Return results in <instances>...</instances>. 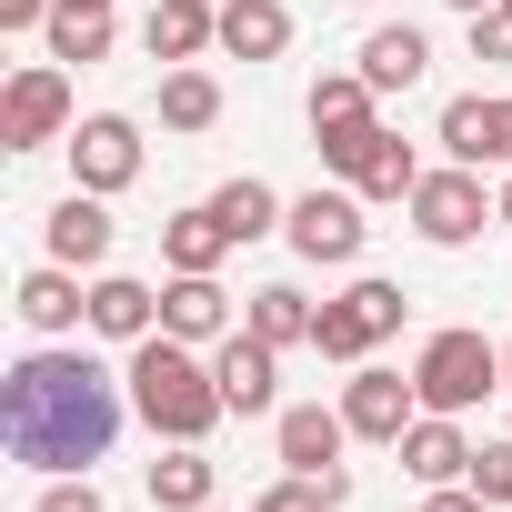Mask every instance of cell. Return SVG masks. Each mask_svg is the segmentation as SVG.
Wrapping results in <instances>:
<instances>
[{"label": "cell", "instance_id": "cell-2", "mask_svg": "<svg viewBox=\"0 0 512 512\" xmlns=\"http://www.w3.org/2000/svg\"><path fill=\"white\" fill-rule=\"evenodd\" d=\"M131 412H141L161 442H201L231 402H221V372H211L191 342L151 332V342H131Z\"/></svg>", "mask_w": 512, "mask_h": 512}, {"label": "cell", "instance_id": "cell-7", "mask_svg": "<svg viewBox=\"0 0 512 512\" xmlns=\"http://www.w3.org/2000/svg\"><path fill=\"white\" fill-rule=\"evenodd\" d=\"M322 161L362 191V201H412V181H422V161H412V141H392L382 121L372 131H352V141H322Z\"/></svg>", "mask_w": 512, "mask_h": 512}, {"label": "cell", "instance_id": "cell-11", "mask_svg": "<svg viewBox=\"0 0 512 512\" xmlns=\"http://www.w3.org/2000/svg\"><path fill=\"white\" fill-rule=\"evenodd\" d=\"M211 372H221V402L251 422V412H272V392H282V352L262 342V332H231V342H211Z\"/></svg>", "mask_w": 512, "mask_h": 512}, {"label": "cell", "instance_id": "cell-34", "mask_svg": "<svg viewBox=\"0 0 512 512\" xmlns=\"http://www.w3.org/2000/svg\"><path fill=\"white\" fill-rule=\"evenodd\" d=\"M41 11H61V0H0V31H31Z\"/></svg>", "mask_w": 512, "mask_h": 512}, {"label": "cell", "instance_id": "cell-1", "mask_svg": "<svg viewBox=\"0 0 512 512\" xmlns=\"http://www.w3.org/2000/svg\"><path fill=\"white\" fill-rule=\"evenodd\" d=\"M121 432V392L91 352H31L0 372V442L31 472H91Z\"/></svg>", "mask_w": 512, "mask_h": 512}, {"label": "cell", "instance_id": "cell-33", "mask_svg": "<svg viewBox=\"0 0 512 512\" xmlns=\"http://www.w3.org/2000/svg\"><path fill=\"white\" fill-rule=\"evenodd\" d=\"M422 512H482V492H472V482H432V492H422Z\"/></svg>", "mask_w": 512, "mask_h": 512}, {"label": "cell", "instance_id": "cell-17", "mask_svg": "<svg viewBox=\"0 0 512 512\" xmlns=\"http://www.w3.org/2000/svg\"><path fill=\"white\" fill-rule=\"evenodd\" d=\"M141 41H151V61H201L221 41V11H211V0H151Z\"/></svg>", "mask_w": 512, "mask_h": 512}, {"label": "cell", "instance_id": "cell-32", "mask_svg": "<svg viewBox=\"0 0 512 512\" xmlns=\"http://www.w3.org/2000/svg\"><path fill=\"white\" fill-rule=\"evenodd\" d=\"M31 512H101V492H91V472H51V492Z\"/></svg>", "mask_w": 512, "mask_h": 512}, {"label": "cell", "instance_id": "cell-26", "mask_svg": "<svg viewBox=\"0 0 512 512\" xmlns=\"http://www.w3.org/2000/svg\"><path fill=\"white\" fill-rule=\"evenodd\" d=\"M211 121H221V81L191 71V61H171L161 71V131H211Z\"/></svg>", "mask_w": 512, "mask_h": 512}, {"label": "cell", "instance_id": "cell-23", "mask_svg": "<svg viewBox=\"0 0 512 512\" xmlns=\"http://www.w3.org/2000/svg\"><path fill=\"white\" fill-rule=\"evenodd\" d=\"M241 332H262L272 352H292V342H312V332H322V312H312L292 282H262V292H251V312H241Z\"/></svg>", "mask_w": 512, "mask_h": 512}, {"label": "cell", "instance_id": "cell-12", "mask_svg": "<svg viewBox=\"0 0 512 512\" xmlns=\"http://www.w3.org/2000/svg\"><path fill=\"white\" fill-rule=\"evenodd\" d=\"M161 332H171V342H231V292H221V272H171V282H161Z\"/></svg>", "mask_w": 512, "mask_h": 512}, {"label": "cell", "instance_id": "cell-3", "mask_svg": "<svg viewBox=\"0 0 512 512\" xmlns=\"http://www.w3.org/2000/svg\"><path fill=\"white\" fill-rule=\"evenodd\" d=\"M412 382H422V412H472L482 392H512L502 382V342L492 332H432L422 342V362H412Z\"/></svg>", "mask_w": 512, "mask_h": 512}, {"label": "cell", "instance_id": "cell-16", "mask_svg": "<svg viewBox=\"0 0 512 512\" xmlns=\"http://www.w3.org/2000/svg\"><path fill=\"white\" fill-rule=\"evenodd\" d=\"M231 251H241V241H231V221H221L211 201H201V211H171V221H161V262H171V272H221Z\"/></svg>", "mask_w": 512, "mask_h": 512}, {"label": "cell", "instance_id": "cell-14", "mask_svg": "<svg viewBox=\"0 0 512 512\" xmlns=\"http://www.w3.org/2000/svg\"><path fill=\"white\" fill-rule=\"evenodd\" d=\"M392 452H402V472H412L422 492H432V482H472V442H462V422H452V412H422Z\"/></svg>", "mask_w": 512, "mask_h": 512}, {"label": "cell", "instance_id": "cell-29", "mask_svg": "<svg viewBox=\"0 0 512 512\" xmlns=\"http://www.w3.org/2000/svg\"><path fill=\"white\" fill-rule=\"evenodd\" d=\"M111 51V11H51V61H101Z\"/></svg>", "mask_w": 512, "mask_h": 512}, {"label": "cell", "instance_id": "cell-20", "mask_svg": "<svg viewBox=\"0 0 512 512\" xmlns=\"http://www.w3.org/2000/svg\"><path fill=\"white\" fill-rule=\"evenodd\" d=\"M342 442H352L342 412H322V402H292L282 412V462L292 472H342Z\"/></svg>", "mask_w": 512, "mask_h": 512}, {"label": "cell", "instance_id": "cell-38", "mask_svg": "<svg viewBox=\"0 0 512 512\" xmlns=\"http://www.w3.org/2000/svg\"><path fill=\"white\" fill-rule=\"evenodd\" d=\"M502 382H512V342H502Z\"/></svg>", "mask_w": 512, "mask_h": 512}, {"label": "cell", "instance_id": "cell-21", "mask_svg": "<svg viewBox=\"0 0 512 512\" xmlns=\"http://www.w3.org/2000/svg\"><path fill=\"white\" fill-rule=\"evenodd\" d=\"M372 101H382V91H372L362 71H332V81H312V151H322V141H352V131H372Z\"/></svg>", "mask_w": 512, "mask_h": 512}, {"label": "cell", "instance_id": "cell-30", "mask_svg": "<svg viewBox=\"0 0 512 512\" xmlns=\"http://www.w3.org/2000/svg\"><path fill=\"white\" fill-rule=\"evenodd\" d=\"M472 492L482 502H512V442H472Z\"/></svg>", "mask_w": 512, "mask_h": 512}, {"label": "cell", "instance_id": "cell-4", "mask_svg": "<svg viewBox=\"0 0 512 512\" xmlns=\"http://www.w3.org/2000/svg\"><path fill=\"white\" fill-rule=\"evenodd\" d=\"M402 312H412V302H402V282H352L342 302H322L312 352H322V362H372V352L402 332Z\"/></svg>", "mask_w": 512, "mask_h": 512}, {"label": "cell", "instance_id": "cell-24", "mask_svg": "<svg viewBox=\"0 0 512 512\" xmlns=\"http://www.w3.org/2000/svg\"><path fill=\"white\" fill-rule=\"evenodd\" d=\"M21 322H31V332H71V322H91V292L71 282V262H51V272L21 282Z\"/></svg>", "mask_w": 512, "mask_h": 512}, {"label": "cell", "instance_id": "cell-37", "mask_svg": "<svg viewBox=\"0 0 512 512\" xmlns=\"http://www.w3.org/2000/svg\"><path fill=\"white\" fill-rule=\"evenodd\" d=\"M502 221H512V181H502Z\"/></svg>", "mask_w": 512, "mask_h": 512}, {"label": "cell", "instance_id": "cell-10", "mask_svg": "<svg viewBox=\"0 0 512 512\" xmlns=\"http://www.w3.org/2000/svg\"><path fill=\"white\" fill-rule=\"evenodd\" d=\"M282 231H292L302 262H352V251H362V201L352 191H302L282 211Z\"/></svg>", "mask_w": 512, "mask_h": 512}, {"label": "cell", "instance_id": "cell-31", "mask_svg": "<svg viewBox=\"0 0 512 512\" xmlns=\"http://www.w3.org/2000/svg\"><path fill=\"white\" fill-rule=\"evenodd\" d=\"M472 61H502L512 71V11H472Z\"/></svg>", "mask_w": 512, "mask_h": 512}, {"label": "cell", "instance_id": "cell-8", "mask_svg": "<svg viewBox=\"0 0 512 512\" xmlns=\"http://www.w3.org/2000/svg\"><path fill=\"white\" fill-rule=\"evenodd\" d=\"M71 181H81V191H101V201H111V191H131V181H141V131H131L121 111H91V121L71 131Z\"/></svg>", "mask_w": 512, "mask_h": 512}, {"label": "cell", "instance_id": "cell-18", "mask_svg": "<svg viewBox=\"0 0 512 512\" xmlns=\"http://www.w3.org/2000/svg\"><path fill=\"white\" fill-rule=\"evenodd\" d=\"M221 51L231 61H282L292 51V11L282 0H221Z\"/></svg>", "mask_w": 512, "mask_h": 512}, {"label": "cell", "instance_id": "cell-15", "mask_svg": "<svg viewBox=\"0 0 512 512\" xmlns=\"http://www.w3.org/2000/svg\"><path fill=\"white\" fill-rule=\"evenodd\" d=\"M51 262H71V272H101V262H111V211H101V191L71 181V201L51 211Z\"/></svg>", "mask_w": 512, "mask_h": 512}, {"label": "cell", "instance_id": "cell-6", "mask_svg": "<svg viewBox=\"0 0 512 512\" xmlns=\"http://www.w3.org/2000/svg\"><path fill=\"white\" fill-rule=\"evenodd\" d=\"M41 141H71V81L51 61L11 71V91H0V151H41Z\"/></svg>", "mask_w": 512, "mask_h": 512}, {"label": "cell", "instance_id": "cell-27", "mask_svg": "<svg viewBox=\"0 0 512 512\" xmlns=\"http://www.w3.org/2000/svg\"><path fill=\"white\" fill-rule=\"evenodd\" d=\"M211 211L231 221V241H262V231L282 221V191H272V181H251V171H241V181H221V191H211Z\"/></svg>", "mask_w": 512, "mask_h": 512}, {"label": "cell", "instance_id": "cell-19", "mask_svg": "<svg viewBox=\"0 0 512 512\" xmlns=\"http://www.w3.org/2000/svg\"><path fill=\"white\" fill-rule=\"evenodd\" d=\"M151 322H161V292H151V282H131V272H101V282H91V332L151 342Z\"/></svg>", "mask_w": 512, "mask_h": 512}, {"label": "cell", "instance_id": "cell-13", "mask_svg": "<svg viewBox=\"0 0 512 512\" xmlns=\"http://www.w3.org/2000/svg\"><path fill=\"white\" fill-rule=\"evenodd\" d=\"M442 151H452V161H472V171H482V161H502V171H512V101L462 91V101L442 111Z\"/></svg>", "mask_w": 512, "mask_h": 512}, {"label": "cell", "instance_id": "cell-36", "mask_svg": "<svg viewBox=\"0 0 512 512\" xmlns=\"http://www.w3.org/2000/svg\"><path fill=\"white\" fill-rule=\"evenodd\" d=\"M452 11H462V21H472V11H492V0H452Z\"/></svg>", "mask_w": 512, "mask_h": 512}, {"label": "cell", "instance_id": "cell-22", "mask_svg": "<svg viewBox=\"0 0 512 512\" xmlns=\"http://www.w3.org/2000/svg\"><path fill=\"white\" fill-rule=\"evenodd\" d=\"M422 71H432V41H422L412 21H392V31L362 41V81H372V91H412Z\"/></svg>", "mask_w": 512, "mask_h": 512}, {"label": "cell", "instance_id": "cell-35", "mask_svg": "<svg viewBox=\"0 0 512 512\" xmlns=\"http://www.w3.org/2000/svg\"><path fill=\"white\" fill-rule=\"evenodd\" d=\"M61 11H111V0H61Z\"/></svg>", "mask_w": 512, "mask_h": 512}, {"label": "cell", "instance_id": "cell-28", "mask_svg": "<svg viewBox=\"0 0 512 512\" xmlns=\"http://www.w3.org/2000/svg\"><path fill=\"white\" fill-rule=\"evenodd\" d=\"M342 472H292V482H272L262 502H251V512H342Z\"/></svg>", "mask_w": 512, "mask_h": 512}, {"label": "cell", "instance_id": "cell-25", "mask_svg": "<svg viewBox=\"0 0 512 512\" xmlns=\"http://www.w3.org/2000/svg\"><path fill=\"white\" fill-rule=\"evenodd\" d=\"M211 482H221V472L201 462V442H171V452L151 462V502H161V512H211Z\"/></svg>", "mask_w": 512, "mask_h": 512}, {"label": "cell", "instance_id": "cell-39", "mask_svg": "<svg viewBox=\"0 0 512 512\" xmlns=\"http://www.w3.org/2000/svg\"><path fill=\"white\" fill-rule=\"evenodd\" d=\"M492 11H512V0H492Z\"/></svg>", "mask_w": 512, "mask_h": 512}, {"label": "cell", "instance_id": "cell-5", "mask_svg": "<svg viewBox=\"0 0 512 512\" xmlns=\"http://www.w3.org/2000/svg\"><path fill=\"white\" fill-rule=\"evenodd\" d=\"M482 221H502V201H482L472 161H452V171H422V181H412V231H422L432 251H462V241H482Z\"/></svg>", "mask_w": 512, "mask_h": 512}, {"label": "cell", "instance_id": "cell-9", "mask_svg": "<svg viewBox=\"0 0 512 512\" xmlns=\"http://www.w3.org/2000/svg\"><path fill=\"white\" fill-rule=\"evenodd\" d=\"M342 422H352L362 442H402V432L422 422V382H402V372L362 362V372L342 382Z\"/></svg>", "mask_w": 512, "mask_h": 512}]
</instances>
